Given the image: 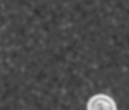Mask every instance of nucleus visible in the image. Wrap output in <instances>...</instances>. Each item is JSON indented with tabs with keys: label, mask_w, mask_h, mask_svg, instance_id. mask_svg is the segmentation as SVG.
<instances>
[{
	"label": "nucleus",
	"mask_w": 129,
	"mask_h": 110,
	"mask_svg": "<svg viewBox=\"0 0 129 110\" xmlns=\"http://www.w3.org/2000/svg\"><path fill=\"white\" fill-rule=\"evenodd\" d=\"M87 110H117V106L111 97L104 94H98L89 99Z\"/></svg>",
	"instance_id": "1"
}]
</instances>
